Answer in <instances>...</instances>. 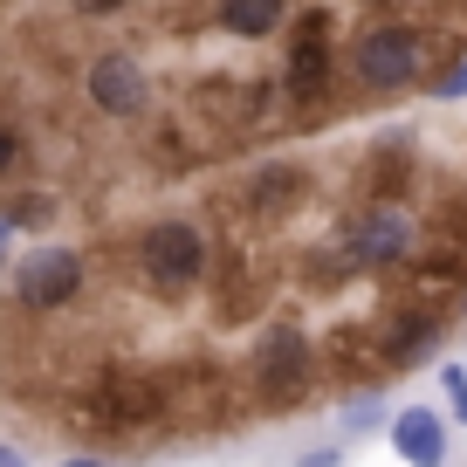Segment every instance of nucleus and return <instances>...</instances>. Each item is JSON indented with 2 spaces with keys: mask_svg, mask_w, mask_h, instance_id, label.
Wrapping results in <instances>:
<instances>
[{
  "mask_svg": "<svg viewBox=\"0 0 467 467\" xmlns=\"http://www.w3.org/2000/svg\"><path fill=\"white\" fill-rule=\"evenodd\" d=\"M392 453L406 467H440L447 461V420H440L433 406H406V412H392Z\"/></svg>",
  "mask_w": 467,
  "mask_h": 467,
  "instance_id": "nucleus-1",
  "label": "nucleus"
},
{
  "mask_svg": "<svg viewBox=\"0 0 467 467\" xmlns=\"http://www.w3.org/2000/svg\"><path fill=\"white\" fill-rule=\"evenodd\" d=\"M337 420H344V433H350V440H358V433H371V426H392V420H385V399H379V392L344 399V406H337Z\"/></svg>",
  "mask_w": 467,
  "mask_h": 467,
  "instance_id": "nucleus-2",
  "label": "nucleus"
},
{
  "mask_svg": "<svg viewBox=\"0 0 467 467\" xmlns=\"http://www.w3.org/2000/svg\"><path fill=\"white\" fill-rule=\"evenodd\" d=\"M21 179H28V145H21V131L0 117V192H15Z\"/></svg>",
  "mask_w": 467,
  "mask_h": 467,
  "instance_id": "nucleus-3",
  "label": "nucleus"
},
{
  "mask_svg": "<svg viewBox=\"0 0 467 467\" xmlns=\"http://www.w3.org/2000/svg\"><path fill=\"white\" fill-rule=\"evenodd\" d=\"M440 392H447V412L467 426V365H440Z\"/></svg>",
  "mask_w": 467,
  "mask_h": 467,
  "instance_id": "nucleus-4",
  "label": "nucleus"
},
{
  "mask_svg": "<svg viewBox=\"0 0 467 467\" xmlns=\"http://www.w3.org/2000/svg\"><path fill=\"white\" fill-rule=\"evenodd\" d=\"M426 97H433V103H453V97H467V56L453 62V69H440V76H433V89H426Z\"/></svg>",
  "mask_w": 467,
  "mask_h": 467,
  "instance_id": "nucleus-5",
  "label": "nucleus"
},
{
  "mask_svg": "<svg viewBox=\"0 0 467 467\" xmlns=\"http://www.w3.org/2000/svg\"><path fill=\"white\" fill-rule=\"evenodd\" d=\"M350 461V447H309V453H296L289 467H344Z\"/></svg>",
  "mask_w": 467,
  "mask_h": 467,
  "instance_id": "nucleus-6",
  "label": "nucleus"
},
{
  "mask_svg": "<svg viewBox=\"0 0 467 467\" xmlns=\"http://www.w3.org/2000/svg\"><path fill=\"white\" fill-rule=\"evenodd\" d=\"M56 467H110V461H97V453H69V461H56Z\"/></svg>",
  "mask_w": 467,
  "mask_h": 467,
  "instance_id": "nucleus-7",
  "label": "nucleus"
},
{
  "mask_svg": "<svg viewBox=\"0 0 467 467\" xmlns=\"http://www.w3.org/2000/svg\"><path fill=\"white\" fill-rule=\"evenodd\" d=\"M0 467H28V461H21V447H0Z\"/></svg>",
  "mask_w": 467,
  "mask_h": 467,
  "instance_id": "nucleus-8",
  "label": "nucleus"
},
{
  "mask_svg": "<svg viewBox=\"0 0 467 467\" xmlns=\"http://www.w3.org/2000/svg\"><path fill=\"white\" fill-rule=\"evenodd\" d=\"M7 241H15V227H7V220H0V268H7Z\"/></svg>",
  "mask_w": 467,
  "mask_h": 467,
  "instance_id": "nucleus-9",
  "label": "nucleus"
},
{
  "mask_svg": "<svg viewBox=\"0 0 467 467\" xmlns=\"http://www.w3.org/2000/svg\"><path fill=\"white\" fill-rule=\"evenodd\" d=\"M461 317H467V289H461Z\"/></svg>",
  "mask_w": 467,
  "mask_h": 467,
  "instance_id": "nucleus-10",
  "label": "nucleus"
}]
</instances>
